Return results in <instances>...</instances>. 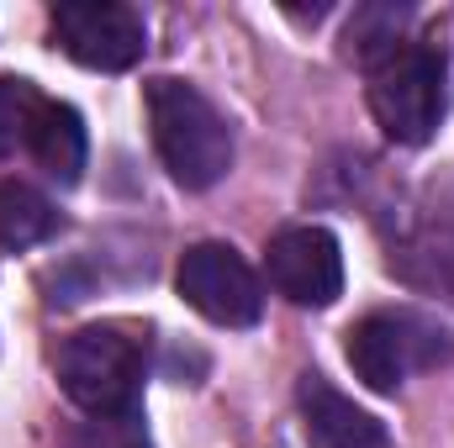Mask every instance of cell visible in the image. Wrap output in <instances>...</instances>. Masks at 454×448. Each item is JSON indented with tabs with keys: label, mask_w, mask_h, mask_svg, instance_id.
Wrapping results in <instances>:
<instances>
[{
	"label": "cell",
	"mask_w": 454,
	"mask_h": 448,
	"mask_svg": "<svg viewBox=\"0 0 454 448\" xmlns=\"http://www.w3.org/2000/svg\"><path fill=\"white\" fill-rule=\"evenodd\" d=\"M148 127H153V148L164 158V169L185 185V190H212L232 169V127L223 112L185 80H148L143 90Z\"/></svg>",
	"instance_id": "1"
},
{
	"label": "cell",
	"mask_w": 454,
	"mask_h": 448,
	"mask_svg": "<svg viewBox=\"0 0 454 448\" xmlns=\"http://www.w3.org/2000/svg\"><path fill=\"white\" fill-rule=\"evenodd\" d=\"M148 375V337L132 322H96L64 337L59 348V385L90 417L137 412V390Z\"/></svg>",
	"instance_id": "2"
},
{
	"label": "cell",
	"mask_w": 454,
	"mask_h": 448,
	"mask_svg": "<svg viewBox=\"0 0 454 448\" xmlns=\"http://www.w3.org/2000/svg\"><path fill=\"white\" fill-rule=\"evenodd\" d=\"M370 74V112L380 121V132L391 143H428L444 121V101H450V69L444 53L428 42H402L396 53H386L380 64L364 69Z\"/></svg>",
	"instance_id": "3"
},
{
	"label": "cell",
	"mask_w": 454,
	"mask_h": 448,
	"mask_svg": "<svg viewBox=\"0 0 454 448\" xmlns=\"http://www.w3.org/2000/svg\"><path fill=\"white\" fill-rule=\"evenodd\" d=\"M450 353H454L450 333L434 328L428 317H412V312H370V317H359V322L343 333V359H348V369H354L370 390H380V396L402 390V380H407L412 369H434V364H444Z\"/></svg>",
	"instance_id": "4"
},
{
	"label": "cell",
	"mask_w": 454,
	"mask_h": 448,
	"mask_svg": "<svg viewBox=\"0 0 454 448\" xmlns=\"http://www.w3.org/2000/svg\"><path fill=\"white\" fill-rule=\"evenodd\" d=\"M175 290L217 328H254L264 317V285L232 243H191L180 253Z\"/></svg>",
	"instance_id": "5"
},
{
	"label": "cell",
	"mask_w": 454,
	"mask_h": 448,
	"mask_svg": "<svg viewBox=\"0 0 454 448\" xmlns=\"http://www.w3.org/2000/svg\"><path fill=\"white\" fill-rule=\"evenodd\" d=\"M53 21V42L85 64V69H101V74H121L143 58L148 48V27L132 5L121 0H59L48 11Z\"/></svg>",
	"instance_id": "6"
},
{
	"label": "cell",
	"mask_w": 454,
	"mask_h": 448,
	"mask_svg": "<svg viewBox=\"0 0 454 448\" xmlns=\"http://www.w3.org/2000/svg\"><path fill=\"white\" fill-rule=\"evenodd\" d=\"M270 285L296 306H333L343 296V248L328 227H280L264 253Z\"/></svg>",
	"instance_id": "7"
},
{
	"label": "cell",
	"mask_w": 454,
	"mask_h": 448,
	"mask_svg": "<svg viewBox=\"0 0 454 448\" xmlns=\"http://www.w3.org/2000/svg\"><path fill=\"white\" fill-rule=\"evenodd\" d=\"M296 401H301V428H307L312 448H391L386 422L370 417L364 406H354L323 375H301Z\"/></svg>",
	"instance_id": "8"
},
{
	"label": "cell",
	"mask_w": 454,
	"mask_h": 448,
	"mask_svg": "<svg viewBox=\"0 0 454 448\" xmlns=\"http://www.w3.org/2000/svg\"><path fill=\"white\" fill-rule=\"evenodd\" d=\"M32 158L59 180V185H74L85 174V153H90V137H85V121L74 106L64 101H43L37 127H32Z\"/></svg>",
	"instance_id": "9"
},
{
	"label": "cell",
	"mask_w": 454,
	"mask_h": 448,
	"mask_svg": "<svg viewBox=\"0 0 454 448\" xmlns=\"http://www.w3.org/2000/svg\"><path fill=\"white\" fill-rule=\"evenodd\" d=\"M59 232V212L43 190L21 185V180H5L0 185V248L21 253V248H37Z\"/></svg>",
	"instance_id": "10"
},
{
	"label": "cell",
	"mask_w": 454,
	"mask_h": 448,
	"mask_svg": "<svg viewBox=\"0 0 454 448\" xmlns=\"http://www.w3.org/2000/svg\"><path fill=\"white\" fill-rule=\"evenodd\" d=\"M407 21H412L407 5H359L354 21H348V32H343L348 58H359L364 69L380 64L386 53H396V48L407 42Z\"/></svg>",
	"instance_id": "11"
},
{
	"label": "cell",
	"mask_w": 454,
	"mask_h": 448,
	"mask_svg": "<svg viewBox=\"0 0 454 448\" xmlns=\"http://www.w3.org/2000/svg\"><path fill=\"white\" fill-rule=\"evenodd\" d=\"M37 112H43V96L32 80L21 74H0V164L32 143V127H37Z\"/></svg>",
	"instance_id": "12"
},
{
	"label": "cell",
	"mask_w": 454,
	"mask_h": 448,
	"mask_svg": "<svg viewBox=\"0 0 454 448\" xmlns=\"http://www.w3.org/2000/svg\"><path fill=\"white\" fill-rule=\"evenodd\" d=\"M96 448H148V433L137 428V412L127 417H96Z\"/></svg>",
	"instance_id": "13"
}]
</instances>
